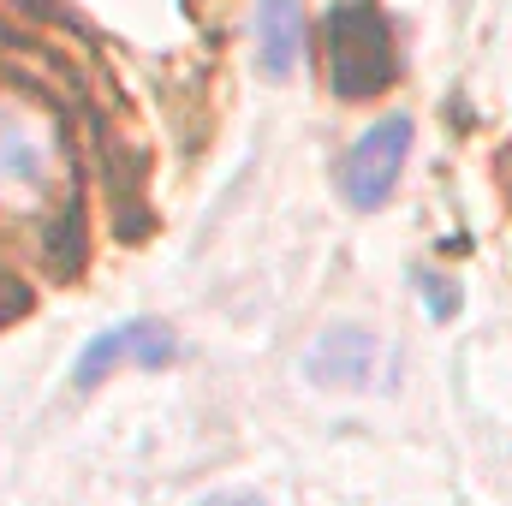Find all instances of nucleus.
<instances>
[{
	"instance_id": "obj_5",
	"label": "nucleus",
	"mask_w": 512,
	"mask_h": 506,
	"mask_svg": "<svg viewBox=\"0 0 512 506\" xmlns=\"http://www.w3.org/2000/svg\"><path fill=\"white\" fill-rule=\"evenodd\" d=\"M310 358H340V370H328L322 376V387H352V381H364L370 376V364H376V346H370V334H328Z\"/></svg>"
},
{
	"instance_id": "obj_6",
	"label": "nucleus",
	"mask_w": 512,
	"mask_h": 506,
	"mask_svg": "<svg viewBox=\"0 0 512 506\" xmlns=\"http://www.w3.org/2000/svg\"><path fill=\"white\" fill-rule=\"evenodd\" d=\"M197 506H268V501H256V495H209V501H197Z\"/></svg>"
},
{
	"instance_id": "obj_3",
	"label": "nucleus",
	"mask_w": 512,
	"mask_h": 506,
	"mask_svg": "<svg viewBox=\"0 0 512 506\" xmlns=\"http://www.w3.org/2000/svg\"><path fill=\"white\" fill-rule=\"evenodd\" d=\"M173 358H179L173 328H167V322H155V316H131V322L108 328V334H96V340L84 346V358H78L72 381L90 393L96 381H108L114 370H126V364H137V370H167Z\"/></svg>"
},
{
	"instance_id": "obj_1",
	"label": "nucleus",
	"mask_w": 512,
	"mask_h": 506,
	"mask_svg": "<svg viewBox=\"0 0 512 506\" xmlns=\"http://www.w3.org/2000/svg\"><path fill=\"white\" fill-rule=\"evenodd\" d=\"M393 78V54H387V18L370 0H340L334 6V84L346 102L376 96Z\"/></svg>"
},
{
	"instance_id": "obj_2",
	"label": "nucleus",
	"mask_w": 512,
	"mask_h": 506,
	"mask_svg": "<svg viewBox=\"0 0 512 506\" xmlns=\"http://www.w3.org/2000/svg\"><path fill=\"white\" fill-rule=\"evenodd\" d=\"M405 155H411V120H405V114L376 120V126L352 143V155H346V167H340L346 203H352V209H382L387 197H393V185H399Z\"/></svg>"
},
{
	"instance_id": "obj_4",
	"label": "nucleus",
	"mask_w": 512,
	"mask_h": 506,
	"mask_svg": "<svg viewBox=\"0 0 512 506\" xmlns=\"http://www.w3.org/2000/svg\"><path fill=\"white\" fill-rule=\"evenodd\" d=\"M304 42H310V18L298 0H256V60L268 78H292Z\"/></svg>"
}]
</instances>
